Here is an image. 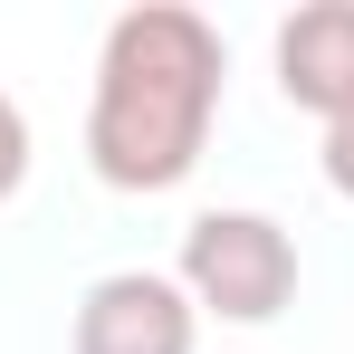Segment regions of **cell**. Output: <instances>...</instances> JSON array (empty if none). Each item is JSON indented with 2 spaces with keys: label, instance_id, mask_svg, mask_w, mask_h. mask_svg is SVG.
Segmentation results:
<instances>
[{
  "label": "cell",
  "instance_id": "cell-2",
  "mask_svg": "<svg viewBox=\"0 0 354 354\" xmlns=\"http://www.w3.org/2000/svg\"><path fill=\"white\" fill-rule=\"evenodd\" d=\"M182 297L221 326H268L278 306L297 297V239L288 221L268 211H201L182 230V259H173Z\"/></svg>",
  "mask_w": 354,
  "mask_h": 354
},
{
  "label": "cell",
  "instance_id": "cell-5",
  "mask_svg": "<svg viewBox=\"0 0 354 354\" xmlns=\"http://www.w3.org/2000/svg\"><path fill=\"white\" fill-rule=\"evenodd\" d=\"M29 182V115H19V96H0V201Z\"/></svg>",
  "mask_w": 354,
  "mask_h": 354
},
{
  "label": "cell",
  "instance_id": "cell-6",
  "mask_svg": "<svg viewBox=\"0 0 354 354\" xmlns=\"http://www.w3.org/2000/svg\"><path fill=\"white\" fill-rule=\"evenodd\" d=\"M326 182H335V192L354 201V106H345L335 124H326Z\"/></svg>",
  "mask_w": 354,
  "mask_h": 354
},
{
  "label": "cell",
  "instance_id": "cell-4",
  "mask_svg": "<svg viewBox=\"0 0 354 354\" xmlns=\"http://www.w3.org/2000/svg\"><path fill=\"white\" fill-rule=\"evenodd\" d=\"M278 96L335 124L354 106V0H306L278 19Z\"/></svg>",
  "mask_w": 354,
  "mask_h": 354
},
{
  "label": "cell",
  "instance_id": "cell-1",
  "mask_svg": "<svg viewBox=\"0 0 354 354\" xmlns=\"http://www.w3.org/2000/svg\"><path fill=\"white\" fill-rule=\"evenodd\" d=\"M230 48L201 10L134 0L96 39V96H86V163L106 192H173L201 173L221 124Z\"/></svg>",
  "mask_w": 354,
  "mask_h": 354
},
{
  "label": "cell",
  "instance_id": "cell-3",
  "mask_svg": "<svg viewBox=\"0 0 354 354\" xmlns=\"http://www.w3.org/2000/svg\"><path fill=\"white\" fill-rule=\"evenodd\" d=\"M201 345V306L163 268H106L86 278L67 316V354H192Z\"/></svg>",
  "mask_w": 354,
  "mask_h": 354
}]
</instances>
